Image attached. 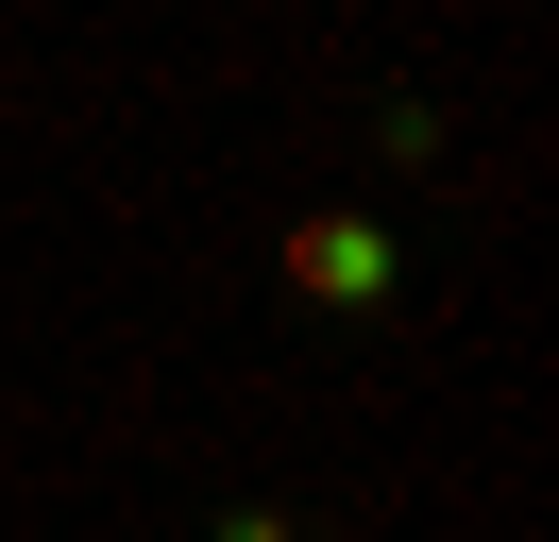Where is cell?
I'll list each match as a JSON object with an SVG mask.
<instances>
[{
    "label": "cell",
    "instance_id": "obj_2",
    "mask_svg": "<svg viewBox=\"0 0 559 542\" xmlns=\"http://www.w3.org/2000/svg\"><path fill=\"white\" fill-rule=\"evenodd\" d=\"M221 542H288V508H238V526H221Z\"/></svg>",
    "mask_w": 559,
    "mask_h": 542
},
{
    "label": "cell",
    "instance_id": "obj_1",
    "mask_svg": "<svg viewBox=\"0 0 559 542\" xmlns=\"http://www.w3.org/2000/svg\"><path fill=\"white\" fill-rule=\"evenodd\" d=\"M288 271H306L322 305H373V288H390V255H373V221H306V237H288Z\"/></svg>",
    "mask_w": 559,
    "mask_h": 542
}]
</instances>
